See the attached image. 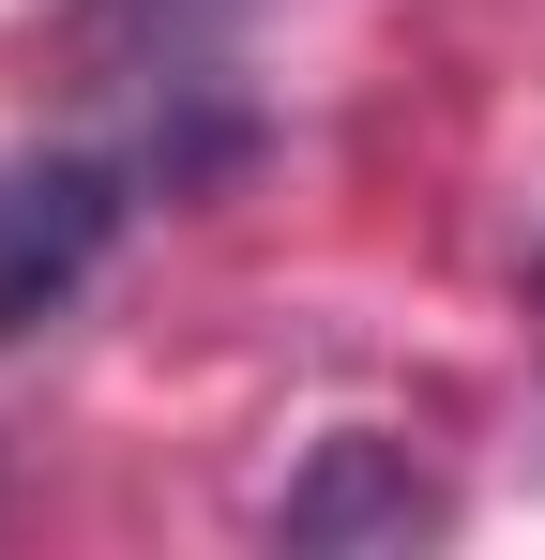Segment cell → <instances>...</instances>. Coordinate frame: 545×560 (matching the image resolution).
Masks as SVG:
<instances>
[{
    "label": "cell",
    "instance_id": "6da1fadb",
    "mask_svg": "<svg viewBox=\"0 0 545 560\" xmlns=\"http://www.w3.org/2000/svg\"><path fill=\"white\" fill-rule=\"evenodd\" d=\"M121 212H137V167L121 152H0V334L61 318L106 273Z\"/></svg>",
    "mask_w": 545,
    "mask_h": 560
},
{
    "label": "cell",
    "instance_id": "7a4b0ae2",
    "mask_svg": "<svg viewBox=\"0 0 545 560\" xmlns=\"http://www.w3.org/2000/svg\"><path fill=\"white\" fill-rule=\"evenodd\" d=\"M425 530H454V500L409 469V440H318V469L272 500V546H425Z\"/></svg>",
    "mask_w": 545,
    "mask_h": 560
}]
</instances>
